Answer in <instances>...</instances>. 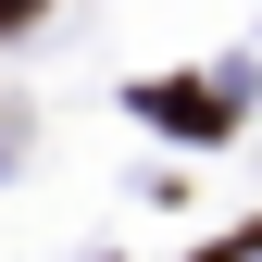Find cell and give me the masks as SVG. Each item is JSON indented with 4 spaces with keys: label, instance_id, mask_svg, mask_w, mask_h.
I'll list each match as a JSON object with an SVG mask.
<instances>
[{
    "label": "cell",
    "instance_id": "1",
    "mask_svg": "<svg viewBox=\"0 0 262 262\" xmlns=\"http://www.w3.org/2000/svg\"><path fill=\"white\" fill-rule=\"evenodd\" d=\"M138 113H150V125H175V138H225V125H237L212 88H138Z\"/></svg>",
    "mask_w": 262,
    "mask_h": 262
},
{
    "label": "cell",
    "instance_id": "2",
    "mask_svg": "<svg viewBox=\"0 0 262 262\" xmlns=\"http://www.w3.org/2000/svg\"><path fill=\"white\" fill-rule=\"evenodd\" d=\"M50 13V0H0V38H25V25H38Z\"/></svg>",
    "mask_w": 262,
    "mask_h": 262
}]
</instances>
